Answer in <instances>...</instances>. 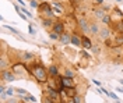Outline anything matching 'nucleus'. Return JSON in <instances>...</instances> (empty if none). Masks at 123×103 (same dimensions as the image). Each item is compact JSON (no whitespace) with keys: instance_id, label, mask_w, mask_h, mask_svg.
I'll return each instance as SVG.
<instances>
[{"instance_id":"1","label":"nucleus","mask_w":123,"mask_h":103,"mask_svg":"<svg viewBox=\"0 0 123 103\" xmlns=\"http://www.w3.org/2000/svg\"><path fill=\"white\" fill-rule=\"evenodd\" d=\"M27 65H28V70H30V72L34 75V78L37 79L38 84H46V82H48V79H49V72H48V70L43 67L41 59H37L35 63H34V60H32V61H30V64H27Z\"/></svg>"},{"instance_id":"2","label":"nucleus","mask_w":123,"mask_h":103,"mask_svg":"<svg viewBox=\"0 0 123 103\" xmlns=\"http://www.w3.org/2000/svg\"><path fill=\"white\" fill-rule=\"evenodd\" d=\"M17 75L18 74L13 71V68H7V70L0 71V81H3V82H13L15 79H18Z\"/></svg>"},{"instance_id":"3","label":"nucleus","mask_w":123,"mask_h":103,"mask_svg":"<svg viewBox=\"0 0 123 103\" xmlns=\"http://www.w3.org/2000/svg\"><path fill=\"white\" fill-rule=\"evenodd\" d=\"M77 29L81 31V33L90 35V20L87 17H78L77 18Z\"/></svg>"},{"instance_id":"4","label":"nucleus","mask_w":123,"mask_h":103,"mask_svg":"<svg viewBox=\"0 0 123 103\" xmlns=\"http://www.w3.org/2000/svg\"><path fill=\"white\" fill-rule=\"evenodd\" d=\"M108 8L109 7H108V6H104V4L92 7V17H95L97 20H101V18L108 13Z\"/></svg>"},{"instance_id":"5","label":"nucleus","mask_w":123,"mask_h":103,"mask_svg":"<svg viewBox=\"0 0 123 103\" xmlns=\"http://www.w3.org/2000/svg\"><path fill=\"white\" fill-rule=\"evenodd\" d=\"M11 64H13V61H11V59L7 53H0V71L10 68Z\"/></svg>"},{"instance_id":"6","label":"nucleus","mask_w":123,"mask_h":103,"mask_svg":"<svg viewBox=\"0 0 123 103\" xmlns=\"http://www.w3.org/2000/svg\"><path fill=\"white\" fill-rule=\"evenodd\" d=\"M88 20H90V35H91V36H98L101 25L98 24V21H97L95 17H91V18H88Z\"/></svg>"},{"instance_id":"7","label":"nucleus","mask_w":123,"mask_h":103,"mask_svg":"<svg viewBox=\"0 0 123 103\" xmlns=\"http://www.w3.org/2000/svg\"><path fill=\"white\" fill-rule=\"evenodd\" d=\"M112 28L109 27V25H101V29H99V33H98V36H99V39L105 40L108 38H111V35H112Z\"/></svg>"},{"instance_id":"8","label":"nucleus","mask_w":123,"mask_h":103,"mask_svg":"<svg viewBox=\"0 0 123 103\" xmlns=\"http://www.w3.org/2000/svg\"><path fill=\"white\" fill-rule=\"evenodd\" d=\"M55 21H56V18H53V17H41V25L46 29H52Z\"/></svg>"},{"instance_id":"9","label":"nucleus","mask_w":123,"mask_h":103,"mask_svg":"<svg viewBox=\"0 0 123 103\" xmlns=\"http://www.w3.org/2000/svg\"><path fill=\"white\" fill-rule=\"evenodd\" d=\"M92 45H94V43H92L91 38H88V35L83 33V35H81V48H84L85 50H91Z\"/></svg>"},{"instance_id":"10","label":"nucleus","mask_w":123,"mask_h":103,"mask_svg":"<svg viewBox=\"0 0 123 103\" xmlns=\"http://www.w3.org/2000/svg\"><path fill=\"white\" fill-rule=\"evenodd\" d=\"M35 57L37 56H35L34 52H30V50H23L21 52V60H23V63H30Z\"/></svg>"},{"instance_id":"11","label":"nucleus","mask_w":123,"mask_h":103,"mask_svg":"<svg viewBox=\"0 0 123 103\" xmlns=\"http://www.w3.org/2000/svg\"><path fill=\"white\" fill-rule=\"evenodd\" d=\"M109 27H111L112 31L116 32V33H123V21L122 20H119V21H115V20H113Z\"/></svg>"},{"instance_id":"12","label":"nucleus","mask_w":123,"mask_h":103,"mask_svg":"<svg viewBox=\"0 0 123 103\" xmlns=\"http://www.w3.org/2000/svg\"><path fill=\"white\" fill-rule=\"evenodd\" d=\"M50 31L56 32V33H59L62 35L63 32H66V27H64V22H62V21H55L53 27H52V29Z\"/></svg>"},{"instance_id":"13","label":"nucleus","mask_w":123,"mask_h":103,"mask_svg":"<svg viewBox=\"0 0 123 103\" xmlns=\"http://www.w3.org/2000/svg\"><path fill=\"white\" fill-rule=\"evenodd\" d=\"M62 45H71V33L70 32H63L60 35V39H59Z\"/></svg>"},{"instance_id":"14","label":"nucleus","mask_w":123,"mask_h":103,"mask_svg":"<svg viewBox=\"0 0 123 103\" xmlns=\"http://www.w3.org/2000/svg\"><path fill=\"white\" fill-rule=\"evenodd\" d=\"M62 81H63V85H64V88H71V87H76V82H74V78H71V77H62Z\"/></svg>"},{"instance_id":"15","label":"nucleus","mask_w":123,"mask_h":103,"mask_svg":"<svg viewBox=\"0 0 123 103\" xmlns=\"http://www.w3.org/2000/svg\"><path fill=\"white\" fill-rule=\"evenodd\" d=\"M63 92H64V95H66V98H74V96L77 95V89L76 87H71V88H64L63 89Z\"/></svg>"},{"instance_id":"16","label":"nucleus","mask_w":123,"mask_h":103,"mask_svg":"<svg viewBox=\"0 0 123 103\" xmlns=\"http://www.w3.org/2000/svg\"><path fill=\"white\" fill-rule=\"evenodd\" d=\"M71 45L80 48L81 46V35H77V33H71Z\"/></svg>"},{"instance_id":"17","label":"nucleus","mask_w":123,"mask_h":103,"mask_svg":"<svg viewBox=\"0 0 123 103\" xmlns=\"http://www.w3.org/2000/svg\"><path fill=\"white\" fill-rule=\"evenodd\" d=\"M99 21H101V24H104V25H111V22L113 21V18H112V16H111L109 13H106V14L102 17Z\"/></svg>"},{"instance_id":"18","label":"nucleus","mask_w":123,"mask_h":103,"mask_svg":"<svg viewBox=\"0 0 123 103\" xmlns=\"http://www.w3.org/2000/svg\"><path fill=\"white\" fill-rule=\"evenodd\" d=\"M3 28H4V29H8V32H11V33L15 35L17 38H23L21 32L18 31V29H15V28H13V27H10V25H3Z\"/></svg>"},{"instance_id":"19","label":"nucleus","mask_w":123,"mask_h":103,"mask_svg":"<svg viewBox=\"0 0 123 103\" xmlns=\"http://www.w3.org/2000/svg\"><path fill=\"white\" fill-rule=\"evenodd\" d=\"M48 72H49V77H55V75H57L59 74V70H57V65H49V68H48Z\"/></svg>"},{"instance_id":"20","label":"nucleus","mask_w":123,"mask_h":103,"mask_svg":"<svg viewBox=\"0 0 123 103\" xmlns=\"http://www.w3.org/2000/svg\"><path fill=\"white\" fill-rule=\"evenodd\" d=\"M20 99H21L23 102H32V103L37 102V98H35L34 95H30V93L25 95V96H23V98H20Z\"/></svg>"},{"instance_id":"21","label":"nucleus","mask_w":123,"mask_h":103,"mask_svg":"<svg viewBox=\"0 0 123 103\" xmlns=\"http://www.w3.org/2000/svg\"><path fill=\"white\" fill-rule=\"evenodd\" d=\"M116 46H123V33H117V36L115 38Z\"/></svg>"},{"instance_id":"22","label":"nucleus","mask_w":123,"mask_h":103,"mask_svg":"<svg viewBox=\"0 0 123 103\" xmlns=\"http://www.w3.org/2000/svg\"><path fill=\"white\" fill-rule=\"evenodd\" d=\"M63 77H71V78H74L76 74H74L73 70H70V68H64V71H63Z\"/></svg>"},{"instance_id":"23","label":"nucleus","mask_w":123,"mask_h":103,"mask_svg":"<svg viewBox=\"0 0 123 103\" xmlns=\"http://www.w3.org/2000/svg\"><path fill=\"white\" fill-rule=\"evenodd\" d=\"M91 52L94 53V54H99V53H101L99 43H94V45H92V48H91Z\"/></svg>"},{"instance_id":"24","label":"nucleus","mask_w":123,"mask_h":103,"mask_svg":"<svg viewBox=\"0 0 123 103\" xmlns=\"http://www.w3.org/2000/svg\"><path fill=\"white\" fill-rule=\"evenodd\" d=\"M15 93H17V95L20 96V98H21V96L28 95V92H27L25 89H21V88H15Z\"/></svg>"},{"instance_id":"25","label":"nucleus","mask_w":123,"mask_h":103,"mask_svg":"<svg viewBox=\"0 0 123 103\" xmlns=\"http://www.w3.org/2000/svg\"><path fill=\"white\" fill-rule=\"evenodd\" d=\"M71 102L73 103H83L84 102V98H83L81 95H76L73 99H71Z\"/></svg>"},{"instance_id":"26","label":"nucleus","mask_w":123,"mask_h":103,"mask_svg":"<svg viewBox=\"0 0 123 103\" xmlns=\"http://www.w3.org/2000/svg\"><path fill=\"white\" fill-rule=\"evenodd\" d=\"M49 38L52 40H59L60 39V35L59 33H56V32H53V31H50L49 32Z\"/></svg>"},{"instance_id":"27","label":"nucleus","mask_w":123,"mask_h":103,"mask_svg":"<svg viewBox=\"0 0 123 103\" xmlns=\"http://www.w3.org/2000/svg\"><path fill=\"white\" fill-rule=\"evenodd\" d=\"M28 32H30V35H32V36H35V35H37V29L32 27V24H31V22L28 24Z\"/></svg>"},{"instance_id":"28","label":"nucleus","mask_w":123,"mask_h":103,"mask_svg":"<svg viewBox=\"0 0 123 103\" xmlns=\"http://www.w3.org/2000/svg\"><path fill=\"white\" fill-rule=\"evenodd\" d=\"M6 93H7L8 98H10V96H13L15 93V88H10V87H8L7 89H6Z\"/></svg>"},{"instance_id":"29","label":"nucleus","mask_w":123,"mask_h":103,"mask_svg":"<svg viewBox=\"0 0 123 103\" xmlns=\"http://www.w3.org/2000/svg\"><path fill=\"white\" fill-rule=\"evenodd\" d=\"M109 98H112L113 100H116V102H120V99L117 98V95L116 93H113V92H109Z\"/></svg>"},{"instance_id":"30","label":"nucleus","mask_w":123,"mask_h":103,"mask_svg":"<svg viewBox=\"0 0 123 103\" xmlns=\"http://www.w3.org/2000/svg\"><path fill=\"white\" fill-rule=\"evenodd\" d=\"M92 84H94V85H97V87H102V85H101V82L99 81H97V79H92Z\"/></svg>"},{"instance_id":"31","label":"nucleus","mask_w":123,"mask_h":103,"mask_svg":"<svg viewBox=\"0 0 123 103\" xmlns=\"http://www.w3.org/2000/svg\"><path fill=\"white\" fill-rule=\"evenodd\" d=\"M94 3L97 6H101V4H104V0H94Z\"/></svg>"},{"instance_id":"32","label":"nucleus","mask_w":123,"mask_h":103,"mask_svg":"<svg viewBox=\"0 0 123 103\" xmlns=\"http://www.w3.org/2000/svg\"><path fill=\"white\" fill-rule=\"evenodd\" d=\"M17 1H18V3H20V4H21V6H24V4H25V3H24L23 0H17Z\"/></svg>"},{"instance_id":"33","label":"nucleus","mask_w":123,"mask_h":103,"mask_svg":"<svg viewBox=\"0 0 123 103\" xmlns=\"http://www.w3.org/2000/svg\"><path fill=\"white\" fill-rule=\"evenodd\" d=\"M116 91H117V92H123V88H117Z\"/></svg>"},{"instance_id":"34","label":"nucleus","mask_w":123,"mask_h":103,"mask_svg":"<svg viewBox=\"0 0 123 103\" xmlns=\"http://www.w3.org/2000/svg\"><path fill=\"white\" fill-rule=\"evenodd\" d=\"M119 82H120V84H122V85H123V79H122V78L119 79Z\"/></svg>"},{"instance_id":"35","label":"nucleus","mask_w":123,"mask_h":103,"mask_svg":"<svg viewBox=\"0 0 123 103\" xmlns=\"http://www.w3.org/2000/svg\"><path fill=\"white\" fill-rule=\"evenodd\" d=\"M116 1H117V3H122L123 0H116Z\"/></svg>"},{"instance_id":"36","label":"nucleus","mask_w":123,"mask_h":103,"mask_svg":"<svg viewBox=\"0 0 123 103\" xmlns=\"http://www.w3.org/2000/svg\"><path fill=\"white\" fill-rule=\"evenodd\" d=\"M74 1H76L77 4H78V3H80V0H74Z\"/></svg>"},{"instance_id":"37","label":"nucleus","mask_w":123,"mask_h":103,"mask_svg":"<svg viewBox=\"0 0 123 103\" xmlns=\"http://www.w3.org/2000/svg\"><path fill=\"white\" fill-rule=\"evenodd\" d=\"M122 21H123V20H122Z\"/></svg>"}]
</instances>
